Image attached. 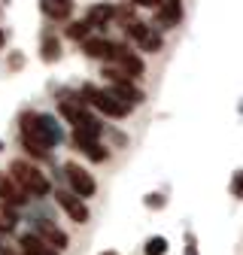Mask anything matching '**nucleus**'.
Listing matches in <instances>:
<instances>
[{
  "label": "nucleus",
  "instance_id": "nucleus-4",
  "mask_svg": "<svg viewBox=\"0 0 243 255\" xmlns=\"http://www.w3.org/2000/svg\"><path fill=\"white\" fill-rule=\"evenodd\" d=\"M125 34L140 46V52H149V55H158L161 46H164L161 30H158V27H152V24H146V21H137V18L125 27Z\"/></svg>",
  "mask_w": 243,
  "mask_h": 255
},
{
  "label": "nucleus",
  "instance_id": "nucleus-23",
  "mask_svg": "<svg viewBox=\"0 0 243 255\" xmlns=\"http://www.w3.org/2000/svg\"><path fill=\"white\" fill-rule=\"evenodd\" d=\"M131 6H137V9H155L158 6V0H128Z\"/></svg>",
  "mask_w": 243,
  "mask_h": 255
},
{
  "label": "nucleus",
  "instance_id": "nucleus-7",
  "mask_svg": "<svg viewBox=\"0 0 243 255\" xmlns=\"http://www.w3.org/2000/svg\"><path fill=\"white\" fill-rule=\"evenodd\" d=\"M55 201H58V207L64 210L76 225H85L88 222V207H85V198H79L76 191H70V188H61V191H55Z\"/></svg>",
  "mask_w": 243,
  "mask_h": 255
},
{
  "label": "nucleus",
  "instance_id": "nucleus-2",
  "mask_svg": "<svg viewBox=\"0 0 243 255\" xmlns=\"http://www.w3.org/2000/svg\"><path fill=\"white\" fill-rule=\"evenodd\" d=\"M79 94H82V101H85L88 107H95L98 113H104V116H110V119H125V116H131V110H134L131 104L119 101L110 88H98V85H91V82L82 85Z\"/></svg>",
  "mask_w": 243,
  "mask_h": 255
},
{
  "label": "nucleus",
  "instance_id": "nucleus-21",
  "mask_svg": "<svg viewBox=\"0 0 243 255\" xmlns=\"http://www.w3.org/2000/svg\"><path fill=\"white\" fill-rule=\"evenodd\" d=\"M228 191H231V198L243 201V170H234V176H231V185H228Z\"/></svg>",
  "mask_w": 243,
  "mask_h": 255
},
{
  "label": "nucleus",
  "instance_id": "nucleus-27",
  "mask_svg": "<svg viewBox=\"0 0 243 255\" xmlns=\"http://www.w3.org/2000/svg\"><path fill=\"white\" fill-rule=\"evenodd\" d=\"M186 255H198V249H186Z\"/></svg>",
  "mask_w": 243,
  "mask_h": 255
},
{
  "label": "nucleus",
  "instance_id": "nucleus-10",
  "mask_svg": "<svg viewBox=\"0 0 243 255\" xmlns=\"http://www.w3.org/2000/svg\"><path fill=\"white\" fill-rule=\"evenodd\" d=\"M73 143L79 146V152L88 158V161H95V164H104L107 158H110V149L101 143V140H91V137H82V134H73Z\"/></svg>",
  "mask_w": 243,
  "mask_h": 255
},
{
  "label": "nucleus",
  "instance_id": "nucleus-12",
  "mask_svg": "<svg viewBox=\"0 0 243 255\" xmlns=\"http://www.w3.org/2000/svg\"><path fill=\"white\" fill-rule=\"evenodd\" d=\"M110 91L116 94L119 101H125V104H131V107H137V104H143V91L134 85V79H113L110 82Z\"/></svg>",
  "mask_w": 243,
  "mask_h": 255
},
{
  "label": "nucleus",
  "instance_id": "nucleus-9",
  "mask_svg": "<svg viewBox=\"0 0 243 255\" xmlns=\"http://www.w3.org/2000/svg\"><path fill=\"white\" fill-rule=\"evenodd\" d=\"M0 204H9V207L27 204V191H24L9 173H0Z\"/></svg>",
  "mask_w": 243,
  "mask_h": 255
},
{
  "label": "nucleus",
  "instance_id": "nucleus-13",
  "mask_svg": "<svg viewBox=\"0 0 243 255\" xmlns=\"http://www.w3.org/2000/svg\"><path fill=\"white\" fill-rule=\"evenodd\" d=\"M37 234H40L52 249H58V252H61V249H67V243H70V240H67V234L61 231V228H55L49 219H40V222H37Z\"/></svg>",
  "mask_w": 243,
  "mask_h": 255
},
{
  "label": "nucleus",
  "instance_id": "nucleus-25",
  "mask_svg": "<svg viewBox=\"0 0 243 255\" xmlns=\"http://www.w3.org/2000/svg\"><path fill=\"white\" fill-rule=\"evenodd\" d=\"M101 255H119V252H116V249H107V252H101Z\"/></svg>",
  "mask_w": 243,
  "mask_h": 255
},
{
  "label": "nucleus",
  "instance_id": "nucleus-19",
  "mask_svg": "<svg viewBox=\"0 0 243 255\" xmlns=\"http://www.w3.org/2000/svg\"><path fill=\"white\" fill-rule=\"evenodd\" d=\"M64 34H67V40H76V43H82V40L91 34V24H88L85 18H79V21H70Z\"/></svg>",
  "mask_w": 243,
  "mask_h": 255
},
{
  "label": "nucleus",
  "instance_id": "nucleus-5",
  "mask_svg": "<svg viewBox=\"0 0 243 255\" xmlns=\"http://www.w3.org/2000/svg\"><path fill=\"white\" fill-rule=\"evenodd\" d=\"M64 176H67V185H70V191H76L79 198H95V191H98V182H95V176H91L82 164H76V161H67L64 164Z\"/></svg>",
  "mask_w": 243,
  "mask_h": 255
},
{
  "label": "nucleus",
  "instance_id": "nucleus-17",
  "mask_svg": "<svg viewBox=\"0 0 243 255\" xmlns=\"http://www.w3.org/2000/svg\"><path fill=\"white\" fill-rule=\"evenodd\" d=\"M40 58H43L46 64H55V61L61 58V43H58L55 37H43V46H40Z\"/></svg>",
  "mask_w": 243,
  "mask_h": 255
},
{
  "label": "nucleus",
  "instance_id": "nucleus-26",
  "mask_svg": "<svg viewBox=\"0 0 243 255\" xmlns=\"http://www.w3.org/2000/svg\"><path fill=\"white\" fill-rule=\"evenodd\" d=\"M3 40H6V34H3V30H0V46H3Z\"/></svg>",
  "mask_w": 243,
  "mask_h": 255
},
{
  "label": "nucleus",
  "instance_id": "nucleus-24",
  "mask_svg": "<svg viewBox=\"0 0 243 255\" xmlns=\"http://www.w3.org/2000/svg\"><path fill=\"white\" fill-rule=\"evenodd\" d=\"M186 249H198V237L192 231H186Z\"/></svg>",
  "mask_w": 243,
  "mask_h": 255
},
{
  "label": "nucleus",
  "instance_id": "nucleus-18",
  "mask_svg": "<svg viewBox=\"0 0 243 255\" xmlns=\"http://www.w3.org/2000/svg\"><path fill=\"white\" fill-rule=\"evenodd\" d=\"M15 222H18L15 210H12L9 204H0V234H9V231H15Z\"/></svg>",
  "mask_w": 243,
  "mask_h": 255
},
{
  "label": "nucleus",
  "instance_id": "nucleus-8",
  "mask_svg": "<svg viewBox=\"0 0 243 255\" xmlns=\"http://www.w3.org/2000/svg\"><path fill=\"white\" fill-rule=\"evenodd\" d=\"M179 21H182V0H158V6H155V24H158V30L176 27Z\"/></svg>",
  "mask_w": 243,
  "mask_h": 255
},
{
  "label": "nucleus",
  "instance_id": "nucleus-3",
  "mask_svg": "<svg viewBox=\"0 0 243 255\" xmlns=\"http://www.w3.org/2000/svg\"><path fill=\"white\" fill-rule=\"evenodd\" d=\"M9 176L27 191V195H34V198H46L49 191H52L49 176L40 173L34 164H27V161H12V164H9Z\"/></svg>",
  "mask_w": 243,
  "mask_h": 255
},
{
  "label": "nucleus",
  "instance_id": "nucleus-22",
  "mask_svg": "<svg viewBox=\"0 0 243 255\" xmlns=\"http://www.w3.org/2000/svg\"><path fill=\"white\" fill-rule=\"evenodd\" d=\"M149 210H164L167 207V198L161 195V191H152V195H146V201H143Z\"/></svg>",
  "mask_w": 243,
  "mask_h": 255
},
{
  "label": "nucleus",
  "instance_id": "nucleus-6",
  "mask_svg": "<svg viewBox=\"0 0 243 255\" xmlns=\"http://www.w3.org/2000/svg\"><path fill=\"white\" fill-rule=\"evenodd\" d=\"M110 64H119L122 67V73H125L128 79H140L143 73H146V64H143V58L134 52V49H128L125 43H116V49H113V61Z\"/></svg>",
  "mask_w": 243,
  "mask_h": 255
},
{
  "label": "nucleus",
  "instance_id": "nucleus-20",
  "mask_svg": "<svg viewBox=\"0 0 243 255\" xmlns=\"http://www.w3.org/2000/svg\"><path fill=\"white\" fill-rule=\"evenodd\" d=\"M143 255H167V237H161V234L149 237L143 246Z\"/></svg>",
  "mask_w": 243,
  "mask_h": 255
},
{
  "label": "nucleus",
  "instance_id": "nucleus-14",
  "mask_svg": "<svg viewBox=\"0 0 243 255\" xmlns=\"http://www.w3.org/2000/svg\"><path fill=\"white\" fill-rule=\"evenodd\" d=\"M18 246H21V255H58V249H52L40 234H21Z\"/></svg>",
  "mask_w": 243,
  "mask_h": 255
},
{
  "label": "nucleus",
  "instance_id": "nucleus-15",
  "mask_svg": "<svg viewBox=\"0 0 243 255\" xmlns=\"http://www.w3.org/2000/svg\"><path fill=\"white\" fill-rule=\"evenodd\" d=\"M40 9H43V15L52 18V21H67L70 12H73V3H70V0H43Z\"/></svg>",
  "mask_w": 243,
  "mask_h": 255
},
{
  "label": "nucleus",
  "instance_id": "nucleus-16",
  "mask_svg": "<svg viewBox=\"0 0 243 255\" xmlns=\"http://www.w3.org/2000/svg\"><path fill=\"white\" fill-rule=\"evenodd\" d=\"M113 12H116L113 3H91L88 12H85V21H88L91 27H107V24L113 21Z\"/></svg>",
  "mask_w": 243,
  "mask_h": 255
},
{
  "label": "nucleus",
  "instance_id": "nucleus-11",
  "mask_svg": "<svg viewBox=\"0 0 243 255\" xmlns=\"http://www.w3.org/2000/svg\"><path fill=\"white\" fill-rule=\"evenodd\" d=\"M113 49H116V43H110V40H104V37H85L82 40V52L88 55V58H95V61H113Z\"/></svg>",
  "mask_w": 243,
  "mask_h": 255
},
{
  "label": "nucleus",
  "instance_id": "nucleus-1",
  "mask_svg": "<svg viewBox=\"0 0 243 255\" xmlns=\"http://www.w3.org/2000/svg\"><path fill=\"white\" fill-rule=\"evenodd\" d=\"M61 128L46 113H24L21 116V146L34 158H49V149L58 146Z\"/></svg>",
  "mask_w": 243,
  "mask_h": 255
}]
</instances>
